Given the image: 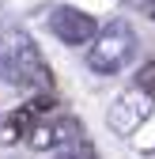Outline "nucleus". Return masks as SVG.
Segmentation results:
<instances>
[{"mask_svg": "<svg viewBox=\"0 0 155 159\" xmlns=\"http://www.w3.org/2000/svg\"><path fill=\"white\" fill-rule=\"evenodd\" d=\"M91 42L95 46L87 49V68L99 72V76H113V72H121L132 61V53H136V30H132L125 19H113V23H106Z\"/></svg>", "mask_w": 155, "mask_h": 159, "instance_id": "f03ea898", "label": "nucleus"}, {"mask_svg": "<svg viewBox=\"0 0 155 159\" xmlns=\"http://www.w3.org/2000/svg\"><path fill=\"white\" fill-rule=\"evenodd\" d=\"M68 159H72V155H68Z\"/></svg>", "mask_w": 155, "mask_h": 159, "instance_id": "9b49d317", "label": "nucleus"}, {"mask_svg": "<svg viewBox=\"0 0 155 159\" xmlns=\"http://www.w3.org/2000/svg\"><path fill=\"white\" fill-rule=\"evenodd\" d=\"M30 129H34V114H30L27 106H19V110H11L4 121H0V144L11 148V144H19V140H27Z\"/></svg>", "mask_w": 155, "mask_h": 159, "instance_id": "39448f33", "label": "nucleus"}, {"mask_svg": "<svg viewBox=\"0 0 155 159\" xmlns=\"http://www.w3.org/2000/svg\"><path fill=\"white\" fill-rule=\"evenodd\" d=\"M27 144L34 152H53L57 148V133H53V121H34V129L27 133Z\"/></svg>", "mask_w": 155, "mask_h": 159, "instance_id": "423d86ee", "label": "nucleus"}, {"mask_svg": "<svg viewBox=\"0 0 155 159\" xmlns=\"http://www.w3.org/2000/svg\"><path fill=\"white\" fill-rule=\"evenodd\" d=\"M151 117V98L144 95V91H125V95H117L113 98V106H110V114H106V125L117 133V136H132L144 121Z\"/></svg>", "mask_w": 155, "mask_h": 159, "instance_id": "7ed1b4c3", "label": "nucleus"}, {"mask_svg": "<svg viewBox=\"0 0 155 159\" xmlns=\"http://www.w3.org/2000/svg\"><path fill=\"white\" fill-rule=\"evenodd\" d=\"M49 30L61 38L64 46H87L95 34H99V27H95V15L80 11V8H53L49 15Z\"/></svg>", "mask_w": 155, "mask_h": 159, "instance_id": "20e7f679", "label": "nucleus"}, {"mask_svg": "<svg viewBox=\"0 0 155 159\" xmlns=\"http://www.w3.org/2000/svg\"><path fill=\"white\" fill-rule=\"evenodd\" d=\"M148 15H151V19H155V0H148Z\"/></svg>", "mask_w": 155, "mask_h": 159, "instance_id": "9d476101", "label": "nucleus"}, {"mask_svg": "<svg viewBox=\"0 0 155 159\" xmlns=\"http://www.w3.org/2000/svg\"><path fill=\"white\" fill-rule=\"evenodd\" d=\"M136 91H144L148 98H155V61H144L136 68Z\"/></svg>", "mask_w": 155, "mask_h": 159, "instance_id": "6e6552de", "label": "nucleus"}, {"mask_svg": "<svg viewBox=\"0 0 155 159\" xmlns=\"http://www.w3.org/2000/svg\"><path fill=\"white\" fill-rule=\"evenodd\" d=\"M0 80H8L11 87H38V91L53 87V72L46 57L38 53L34 38L19 27L0 30Z\"/></svg>", "mask_w": 155, "mask_h": 159, "instance_id": "f257e3e1", "label": "nucleus"}, {"mask_svg": "<svg viewBox=\"0 0 155 159\" xmlns=\"http://www.w3.org/2000/svg\"><path fill=\"white\" fill-rule=\"evenodd\" d=\"M53 106H57V98H53L49 91H42V95H34V98H30V106H27V110H30V114H49Z\"/></svg>", "mask_w": 155, "mask_h": 159, "instance_id": "1a4fd4ad", "label": "nucleus"}, {"mask_svg": "<svg viewBox=\"0 0 155 159\" xmlns=\"http://www.w3.org/2000/svg\"><path fill=\"white\" fill-rule=\"evenodd\" d=\"M53 133H57V144H76V140H83V125L76 121V117H57V121H53Z\"/></svg>", "mask_w": 155, "mask_h": 159, "instance_id": "0eeeda50", "label": "nucleus"}]
</instances>
